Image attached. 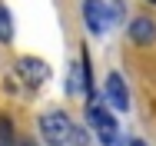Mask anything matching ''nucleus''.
<instances>
[{"instance_id": "nucleus-1", "label": "nucleus", "mask_w": 156, "mask_h": 146, "mask_svg": "<svg viewBox=\"0 0 156 146\" xmlns=\"http://www.w3.org/2000/svg\"><path fill=\"white\" fill-rule=\"evenodd\" d=\"M37 126H40V136H43L50 146H70V130H73V123H70V116H66L63 110H47L43 116L37 119Z\"/></svg>"}, {"instance_id": "nucleus-2", "label": "nucleus", "mask_w": 156, "mask_h": 146, "mask_svg": "<svg viewBox=\"0 0 156 146\" xmlns=\"http://www.w3.org/2000/svg\"><path fill=\"white\" fill-rule=\"evenodd\" d=\"M87 116H90V123H93V130H96L100 146H116V140H120L116 119L110 116V110H106L96 96H90V103H87Z\"/></svg>"}, {"instance_id": "nucleus-3", "label": "nucleus", "mask_w": 156, "mask_h": 146, "mask_svg": "<svg viewBox=\"0 0 156 146\" xmlns=\"http://www.w3.org/2000/svg\"><path fill=\"white\" fill-rule=\"evenodd\" d=\"M83 23L93 37H103L110 27V7L106 0H83Z\"/></svg>"}, {"instance_id": "nucleus-4", "label": "nucleus", "mask_w": 156, "mask_h": 146, "mask_svg": "<svg viewBox=\"0 0 156 146\" xmlns=\"http://www.w3.org/2000/svg\"><path fill=\"white\" fill-rule=\"evenodd\" d=\"M17 77L27 83V87H43L47 80H50V66L43 63V60H37V57H20L17 60Z\"/></svg>"}, {"instance_id": "nucleus-5", "label": "nucleus", "mask_w": 156, "mask_h": 146, "mask_svg": "<svg viewBox=\"0 0 156 146\" xmlns=\"http://www.w3.org/2000/svg\"><path fill=\"white\" fill-rule=\"evenodd\" d=\"M106 103H110L113 110H120V113L129 110V90H126L120 73H110V77H106Z\"/></svg>"}, {"instance_id": "nucleus-6", "label": "nucleus", "mask_w": 156, "mask_h": 146, "mask_svg": "<svg viewBox=\"0 0 156 146\" xmlns=\"http://www.w3.org/2000/svg\"><path fill=\"white\" fill-rule=\"evenodd\" d=\"M129 40H133L136 47H150L156 40V23L150 17H133V23H129Z\"/></svg>"}, {"instance_id": "nucleus-7", "label": "nucleus", "mask_w": 156, "mask_h": 146, "mask_svg": "<svg viewBox=\"0 0 156 146\" xmlns=\"http://www.w3.org/2000/svg\"><path fill=\"white\" fill-rule=\"evenodd\" d=\"M13 40V17H10V10L0 3V43H10Z\"/></svg>"}, {"instance_id": "nucleus-8", "label": "nucleus", "mask_w": 156, "mask_h": 146, "mask_svg": "<svg viewBox=\"0 0 156 146\" xmlns=\"http://www.w3.org/2000/svg\"><path fill=\"white\" fill-rule=\"evenodd\" d=\"M0 146H17V136H13V123L7 116H0Z\"/></svg>"}, {"instance_id": "nucleus-9", "label": "nucleus", "mask_w": 156, "mask_h": 146, "mask_svg": "<svg viewBox=\"0 0 156 146\" xmlns=\"http://www.w3.org/2000/svg\"><path fill=\"white\" fill-rule=\"evenodd\" d=\"M87 143H90V133L83 126H73L70 130V146H87Z\"/></svg>"}, {"instance_id": "nucleus-10", "label": "nucleus", "mask_w": 156, "mask_h": 146, "mask_svg": "<svg viewBox=\"0 0 156 146\" xmlns=\"http://www.w3.org/2000/svg\"><path fill=\"white\" fill-rule=\"evenodd\" d=\"M83 90V83H80V73H76V66L70 70V83H66V93H80Z\"/></svg>"}, {"instance_id": "nucleus-11", "label": "nucleus", "mask_w": 156, "mask_h": 146, "mask_svg": "<svg viewBox=\"0 0 156 146\" xmlns=\"http://www.w3.org/2000/svg\"><path fill=\"white\" fill-rule=\"evenodd\" d=\"M110 20H123V3H120V0L110 3Z\"/></svg>"}, {"instance_id": "nucleus-12", "label": "nucleus", "mask_w": 156, "mask_h": 146, "mask_svg": "<svg viewBox=\"0 0 156 146\" xmlns=\"http://www.w3.org/2000/svg\"><path fill=\"white\" fill-rule=\"evenodd\" d=\"M129 146H146V143H143V140H133V143H129Z\"/></svg>"}, {"instance_id": "nucleus-13", "label": "nucleus", "mask_w": 156, "mask_h": 146, "mask_svg": "<svg viewBox=\"0 0 156 146\" xmlns=\"http://www.w3.org/2000/svg\"><path fill=\"white\" fill-rule=\"evenodd\" d=\"M150 3H156V0H150Z\"/></svg>"}]
</instances>
